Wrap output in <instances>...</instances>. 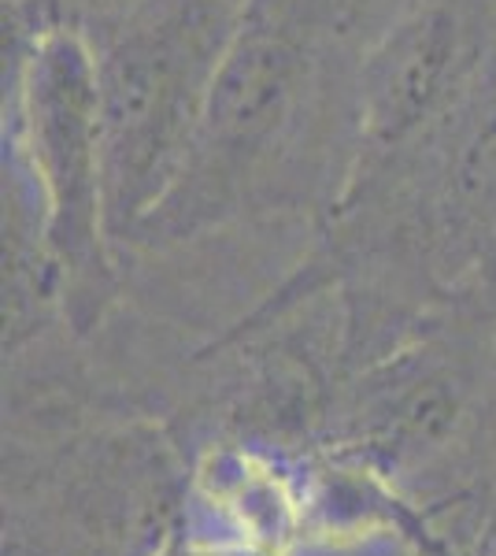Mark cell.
Returning a JSON list of instances; mask_svg holds the SVG:
<instances>
[{
	"label": "cell",
	"instance_id": "cell-3",
	"mask_svg": "<svg viewBox=\"0 0 496 556\" xmlns=\"http://www.w3.org/2000/svg\"><path fill=\"white\" fill-rule=\"evenodd\" d=\"M8 149L20 156L44 208L63 308L89 330L112 301V235L104 204V146L93 49L82 26L38 23L12 78Z\"/></svg>",
	"mask_w": 496,
	"mask_h": 556
},
{
	"label": "cell",
	"instance_id": "cell-6",
	"mask_svg": "<svg viewBox=\"0 0 496 556\" xmlns=\"http://www.w3.org/2000/svg\"><path fill=\"white\" fill-rule=\"evenodd\" d=\"M130 0H38V23H75L82 26L97 15H107Z\"/></svg>",
	"mask_w": 496,
	"mask_h": 556
},
{
	"label": "cell",
	"instance_id": "cell-2",
	"mask_svg": "<svg viewBox=\"0 0 496 556\" xmlns=\"http://www.w3.org/2000/svg\"><path fill=\"white\" fill-rule=\"evenodd\" d=\"M315 89L304 4L252 0L212 83L189 141L182 175L133 235V245H167L241 212L293 146Z\"/></svg>",
	"mask_w": 496,
	"mask_h": 556
},
{
	"label": "cell",
	"instance_id": "cell-4",
	"mask_svg": "<svg viewBox=\"0 0 496 556\" xmlns=\"http://www.w3.org/2000/svg\"><path fill=\"white\" fill-rule=\"evenodd\" d=\"M496 45L463 0H415L367 49L356 83L359 160L378 164L441 127Z\"/></svg>",
	"mask_w": 496,
	"mask_h": 556
},
{
	"label": "cell",
	"instance_id": "cell-5",
	"mask_svg": "<svg viewBox=\"0 0 496 556\" xmlns=\"http://www.w3.org/2000/svg\"><path fill=\"white\" fill-rule=\"evenodd\" d=\"M441 130V208L467 227L496 230V49Z\"/></svg>",
	"mask_w": 496,
	"mask_h": 556
},
{
	"label": "cell",
	"instance_id": "cell-1",
	"mask_svg": "<svg viewBox=\"0 0 496 556\" xmlns=\"http://www.w3.org/2000/svg\"><path fill=\"white\" fill-rule=\"evenodd\" d=\"M252 0H130L82 23L97 71L112 245L133 241L182 175L212 83Z\"/></svg>",
	"mask_w": 496,
	"mask_h": 556
}]
</instances>
